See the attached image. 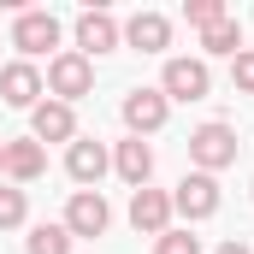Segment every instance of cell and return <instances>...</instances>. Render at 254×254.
<instances>
[{"label":"cell","instance_id":"obj_7","mask_svg":"<svg viewBox=\"0 0 254 254\" xmlns=\"http://www.w3.org/2000/svg\"><path fill=\"white\" fill-rule=\"evenodd\" d=\"M119 119H125V130L130 136H160L166 130V119H172V101L160 95V89H130L125 101H119Z\"/></svg>","mask_w":254,"mask_h":254},{"label":"cell","instance_id":"obj_17","mask_svg":"<svg viewBox=\"0 0 254 254\" xmlns=\"http://www.w3.org/2000/svg\"><path fill=\"white\" fill-rule=\"evenodd\" d=\"M71 249H77V243H71V231H65L60 219H54V225L42 219V225H30V237H24V254H71Z\"/></svg>","mask_w":254,"mask_h":254},{"label":"cell","instance_id":"obj_14","mask_svg":"<svg viewBox=\"0 0 254 254\" xmlns=\"http://www.w3.org/2000/svg\"><path fill=\"white\" fill-rule=\"evenodd\" d=\"M125 48H136V54H166L172 48V18L166 12H130L125 18Z\"/></svg>","mask_w":254,"mask_h":254},{"label":"cell","instance_id":"obj_13","mask_svg":"<svg viewBox=\"0 0 254 254\" xmlns=\"http://www.w3.org/2000/svg\"><path fill=\"white\" fill-rule=\"evenodd\" d=\"M113 172H119V184H130V190H148V184H154V148H148L142 136L113 142Z\"/></svg>","mask_w":254,"mask_h":254},{"label":"cell","instance_id":"obj_21","mask_svg":"<svg viewBox=\"0 0 254 254\" xmlns=\"http://www.w3.org/2000/svg\"><path fill=\"white\" fill-rule=\"evenodd\" d=\"M231 89H237V95H254V48H243V54L231 60Z\"/></svg>","mask_w":254,"mask_h":254},{"label":"cell","instance_id":"obj_6","mask_svg":"<svg viewBox=\"0 0 254 254\" xmlns=\"http://www.w3.org/2000/svg\"><path fill=\"white\" fill-rule=\"evenodd\" d=\"M219 207H225L219 178H207V172H184V178H178V190H172V213H178L184 225H207Z\"/></svg>","mask_w":254,"mask_h":254},{"label":"cell","instance_id":"obj_9","mask_svg":"<svg viewBox=\"0 0 254 254\" xmlns=\"http://www.w3.org/2000/svg\"><path fill=\"white\" fill-rule=\"evenodd\" d=\"M113 172V148L107 142H95V136H77L71 148H65V178L77 184V190H101V178Z\"/></svg>","mask_w":254,"mask_h":254},{"label":"cell","instance_id":"obj_24","mask_svg":"<svg viewBox=\"0 0 254 254\" xmlns=\"http://www.w3.org/2000/svg\"><path fill=\"white\" fill-rule=\"evenodd\" d=\"M249 201H254V184H249Z\"/></svg>","mask_w":254,"mask_h":254},{"label":"cell","instance_id":"obj_18","mask_svg":"<svg viewBox=\"0 0 254 254\" xmlns=\"http://www.w3.org/2000/svg\"><path fill=\"white\" fill-rule=\"evenodd\" d=\"M30 225V195L18 184H0V231H24Z\"/></svg>","mask_w":254,"mask_h":254},{"label":"cell","instance_id":"obj_19","mask_svg":"<svg viewBox=\"0 0 254 254\" xmlns=\"http://www.w3.org/2000/svg\"><path fill=\"white\" fill-rule=\"evenodd\" d=\"M184 18H190V30H195V36H201L207 24L231 18V6H225V0H184Z\"/></svg>","mask_w":254,"mask_h":254},{"label":"cell","instance_id":"obj_3","mask_svg":"<svg viewBox=\"0 0 254 254\" xmlns=\"http://www.w3.org/2000/svg\"><path fill=\"white\" fill-rule=\"evenodd\" d=\"M42 83H48V95H54V101L77 107V101H89V95H95V60H83L77 48H60V54H48Z\"/></svg>","mask_w":254,"mask_h":254},{"label":"cell","instance_id":"obj_4","mask_svg":"<svg viewBox=\"0 0 254 254\" xmlns=\"http://www.w3.org/2000/svg\"><path fill=\"white\" fill-rule=\"evenodd\" d=\"M71 48L83 60H101V54H119L125 48V24L107 12V6H83L77 24H71Z\"/></svg>","mask_w":254,"mask_h":254},{"label":"cell","instance_id":"obj_10","mask_svg":"<svg viewBox=\"0 0 254 254\" xmlns=\"http://www.w3.org/2000/svg\"><path fill=\"white\" fill-rule=\"evenodd\" d=\"M130 231H136V237H166V231H172V219H178V213H172V190H154V184H148V190H130Z\"/></svg>","mask_w":254,"mask_h":254},{"label":"cell","instance_id":"obj_12","mask_svg":"<svg viewBox=\"0 0 254 254\" xmlns=\"http://www.w3.org/2000/svg\"><path fill=\"white\" fill-rule=\"evenodd\" d=\"M42 95H48V83H42V65H30V60L0 65V101H6V107L30 113V107H36Z\"/></svg>","mask_w":254,"mask_h":254},{"label":"cell","instance_id":"obj_5","mask_svg":"<svg viewBox=\"0 0 254 254\" xmlns=\"http://www.w3.org/2000/svg\"><path fill=\"white\" fill-rule=\"evenodd\" d=\"M65 24L48 12V6H24V12H12V48H18V60H42L48 48H60Z\"/></svg>","mask_w":254,"mask_h":254},{"label":"cell","instance_id":"obj_8","mask_svg":"<svg viewBox=\"0 0 254 254\" xmlns=\"http://www.w3.org/2000/svg\"><path fill=\"white\" fill-rule=\"evenodd\" d=\"M65 231H71V243H83V237H107V225H113V207H107V195L101 190H71L65 201Z\"/></svg>","mask_w":254,"mask_h":254},{"label":"cell","instance_id":"obj_22","mask_svg":"<svg viewBox=\"0 0 254 254\" xmlns=\"http://www.w3.org/2000/svg\"><path fill=\"white\" fill-rule=\"evenodd\" d=\"M213 254H254V249H249V243H243V237H225V243H219V249H213Z\"/></svg>","mask_w":254,"mask_h":254},{"label":"cell","instance_id":"obj_2","mask_svg":"<svg viewBox=\"0 0 254 254\" xmlns=\"http://www.w3.org/2000/svg\"><path fill=\"white\" fill-rule=\"evenodd\" d=\"M166 101H184V107H195V101H207L213 95V65L201 60V54H172V60L160 65V83H154Z\"/></svg>","mask_w":254,"mask_h":254},{"label":"cell","instance_id":"obj_23","mask_svg":"<svg viewBox=\"0 0 254 254\" xmlns=\"http://www.w3.org/2000/svg\"><path fill=\"white\" fill-rule=\"evenodd\" d=\"M0 178H6V142H0Z\"/></svg>","mask_w":254,"mask_h":254},{"label":"cell","instance_id":"obj_15","mask_svg":"<svg viewBox=\"0 0 254 254\" xmlns=\"http://www.w3.org/2000/svg\"><path fill=\"white\" fill-rule=\"evenodd\" d=\"M42 172H48V148H42L36 136H12V142H6V184L24 190V184H36Z\"/></svg>","mask_w":254,"mask_h":254},{"label":"cell","instance_id":"obj_16","mask_svg":"<svg viewBox=\"0 0 254 254\" xmlns=\"http://www.w3.org/2000/svg\"><path fill=\"white\" fill-rule=\"evenodd\" d=\"M237 54H243V24H237V12L201 30V60H237Z\"/></svg>","mask_w":254,"mask_h":254},{"label":"cell","instance_id":"obj_11","mask_svg":"<svg viewBox=\"0 0 254 254\" xmlns=\"http://www.w3.org/2000/svg\"><path fill=\"white\" fill-rule=\"evenodd\" d=\"M30 136L48 148V142H77L83 130H77V107H65V101H54V95H42L36 107H30Z\"/></svg>","mask_w":254,"mask_h":254},{"label":"cell","instance_id":"obj_20","mask_svg":"<svg viewBox=\"0 0 254 254\" xmlns=\"http://www.w3.org/2000/svg\"><path fill=\"white\" fill-rule=\"evenodd\" d=\"M154 254H201V237L190 225H172L166 237H154Z\"/></svg>","mask_w":254,"mask_h":254},{"label":"cell","instance_id":"obj_1","mask_svg":"<svg viewBox=\"0 0 254 254\" xmlns=\"http://www.w3.org/2000/svg\"><path fill=\"white\" fill-rule=\"evenodd\" d=\"M237 125L231 119H207V125L190 130V172H207V178H219L225 166H237Z\"/></svg>","mask_w":254,"mask_h":254}]
</instances>
